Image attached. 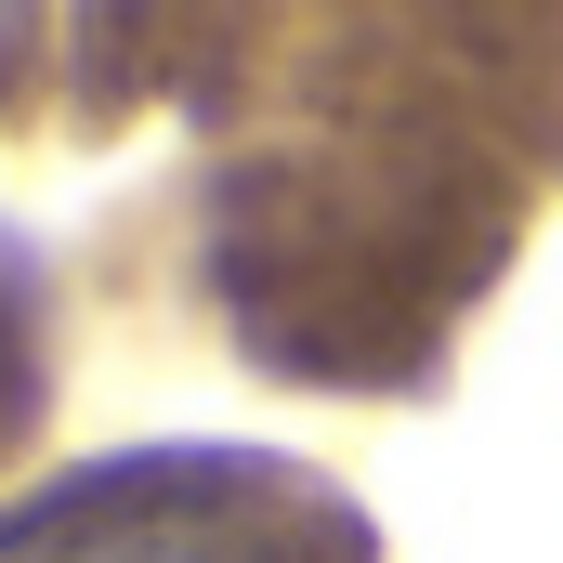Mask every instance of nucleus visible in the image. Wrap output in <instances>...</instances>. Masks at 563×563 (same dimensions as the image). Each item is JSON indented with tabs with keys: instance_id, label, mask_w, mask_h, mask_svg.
Instances as JSON below:
<instances>
[{
	"instance_id": "obj_1",
	"label": "nucleus",
	"mask_w": 563,
	"mask_h": 563,
	"mask_svg": "<svg viewBox=\"0 0 563 563\" xmlns=\"http://www.w3.org/2000/svg\"><path fill=\"white\" fill-rule=\"evenodd\" d=\"M0 563H314V551L250 472L132 459V472H79L0 511Z\"/></svg>"
}]
</instances>
